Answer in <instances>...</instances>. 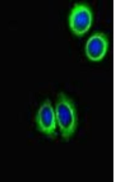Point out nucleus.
<instances>
[{"instance_id":"f257e3e1","label":"nucleus","mask_w":121,"mask_h":182,"mask_svg":"<svg viewBox=\"0 0 121 182\" xmlns=\"http://www.w3.org/2000/svg\"><path fill=\"white\" fill-rule=\"evenodd\" d=\"M54 110L61 136L63 139L68 140L74 134L77 125L75 105L67 95L61 92L57 96Z\"/></svg>"},{"instance_id":"f03ea898","label":"nucleus","mask_w":121,"mask_h":182,"mask_svg":"<svg viewBox=\"0 0 121 182\" xmlns=\"http://www.w3.org/2000/svg\"><path fill=\"white\" fill-rule=\"evenodd\" d=\"M92 20V13L88 7L83 4H76L69 16V26L74 34L81 36L89 30Z\"/></svg>"},{"instance_id":"7ed1b4c3","label":"nucleus","mask_w":121,"mask_h":182,"mask_svg":"<svg viewBox=\"0 0 121 182\" xmlns=\"http://www.w3.org/2000/svg\"><path fill=\"white\" fill-rule=\"evenodd\" d=\"M38 130L49 136L55 135L57 124L55 110L51 103L46 99L40 106L36 116Z\"/></svg>"},{"instance_id":"20e7f679","label":"nucleus","mask_w":121,"mask_h":182,"mask_svg":"<svg viewBox=\"0 0 121 182\" xmlns=\"http://www.w3.org/2000/svg\"><path fill=\"white\" fill-rule=\"evenodd\" d=\"M108 41L102 33L93 34L88 39L85 46L86 56L90 60L98 62L105 56L108 48Z\"/></svg>"}]
</instances>
